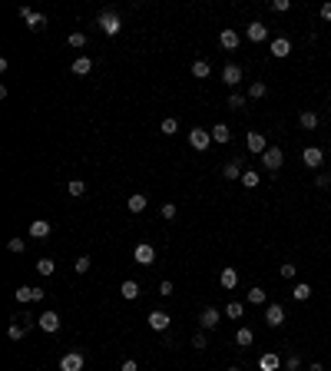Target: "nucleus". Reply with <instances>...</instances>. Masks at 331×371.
I'll return each mask as SVG.
<instances>
[{
	"label": "nucleus",
	"instance_id": "1",
	"mask_svg": "<svg viewBox=\"0 0 331 371\" xmlns=\"http://www.w3.org/2000/svg\"><path fill=\"white\" fill-rule=\"evenodd\" d=\"M96 27H100L106 37H116V33L123 30V20H119V13H116V10H103L100 17H96Z\"/></svg>",
	"mask_w": 331,
	"mask_h": 371
},
{
	"label": "nucleus",
	"instance_id": "2",
	"mask_svg": "<svg viewBox=\"0 0 331 371\" xmlns=\"http://www.w3.org/2000/svg\"><path fill=\"white\" fill-rule=\"evenodd\" d=\"M258 159H262V166H265V169L272 172V176H275V172L281 169V163H285V152H281L278 146H269V149H265V152H262Z\"/></svg>",
	"mask_w": 331,
	"mask_h": 371
},
{
	"label": "nucleus",
	"instance_id": "3",
	"mask_svg": "<svg viewBox=\"0 0 331 371\" xmlns=\"http://www.w3.org/2000/svg\"><path fill=\"white\" fill-rule=\"evenodd\" d=\"M60 325H63L60 315L50 312V309H47L43 315H37V328H40V332H47V335H56V332H60Z\"/></svg>",
	"mask_w": 331,
	"mask_h": 371
},
{
	"label": "nucleus",
	"instance_id": "4",
	"mask_svg": "<svg viewBox=\"0 0 331 371\" xmlns=\"http://www.w3.org/2000/svg\"><path fill=\"white\" fill-rule=\"evenodd\" d=\"M189 146H192V149H199V152H206L209 146H212V133H206L202 126H195V129L189 133Z\"/></svg>",
	"mask_w": 331,
	"mask_h": 371
},
{
	"label": "nucleus",
	"instance_id": "5",
	"mask_svg": "<svg viewBox=\"0 0 331 371\" xmlns=\"http://www.w3.org/2000/svg\"><path fill=\"white\" fill-rule=\"evenodd\" d=\"M301 163H305L308 169H321V163H325V152H321L318 146H305V149H301Z\"/></svg>",
	"mask_w": 331,
	"mask_h": 371
},
{
	"label": "nucleus",
	"instance_id": "6",
	"mask_svg": "<svg viewBox=\"0 0 331 371\" xmlns=\"http://www.w3.org/2000/svg\"><path fill=\"white\" fill-rule=\"evenodd\" d=\"M43 295H47V292L37 289V285H24V289L13 292V298H17L20 305H24V302H43Z\"/></svg>",
	"mask_w": 331,
	"mask_h": 371
},
{
	"label": "nucleus",
	"instance_id": "7",
	"mask_svg": "<svg viewBox=\"0 0 331 371\" xmlns=\"http://www.w3.org/2000/svg\"><path fill=\"white\" fill-rule=\"evenodd\" d=\"M146 321H149V328H152V332H166V328L172 325L169 312H163V309H152L149 315H146Z\"/></svg>",
	"mask_w": 331,
	"mask_h": 371
},
{
	"label": "nucleus",
	"instance_id": "8",
	"mask_svg": "<svg viewBox=\"0 0 331 371\" xmlns=\"http://www.w3.org/2000/svg\"><path fill=\"white\" fill-rule=\"evenodd\" d=\"M245 146H249V152H255V156H262V152L269 149V143H265V133H258V129L245 133Z\"/></svg>",
	"mask_w": 331,
	"mask_h": 371
},
{
	"label": "nucleus",
	"instance_id": "9",
	"mask_svg": "<svg viewBox=\"0 0 331 371\" xmlns=\"http://www.w3.org/2000/svg\"><path fill=\"white\" fill-rule=\"evenodd\" d=\"M83 365H86L83 352H67L60 358V371H83Z\"/></svg>",
	"mask_w": 331,
	"mask_h": 371
},
{
	"label": "nucleus",
	"instance_id": "10",
	"mask_svg": "<svg viewBox=\"0 0 331 371\" xmlns=\"http://www.w3.org/2000/svg\"><path fill=\"white\" fill-rule=\"evenodd\" d=\"M20 17L27 20V30H43V24H47V13H37L30 7H20Z\"/></svg>",
	"mask_w": 331,
	"mask_h": 371
},
{
	"label": "nucleus",
	"instance_id": "11",
	"mask_svg": "<svg viewBox=\"0 0 331 371\" xmlns=\"http://www.w3.org/2000/svg\"><path fill=\"white\" fill-rule=\"evenodd\" d=\"M222 83L235 90L238 83H242V67H238V63H225V67H222Z\"/></svg>",
	"mask_w": 331,
	"mask_h": 371
},
{
	"label": "nucleus",
	"instance_id": "12",
	"mask_svg": "<svg viewBox=\"0 0 331 371\" xmlns=\"http://www.w3.org/2000/svg\"><path fill=\"white\" fill-rule=\"evenodd\" d=\"M265 325L269 328H281L285 325V309H281L278 302H272L269 309H265Z\"/></svg>",
	"mask_w": 331,
	"mask_h": 371
},
{
	"label": "nucleus",
	"instance_id": "13",
	"mask_svg": "<svg viewBox=\"0 0 331 371\" xmlns=\"http://www.w3.org/2000/svg\"><path fill=\"white\" fill-rule=\"evenodd\" d=\"M133 258H136L139 265H152L156 262V249H152L149 242H139V246L133 249Z\"/></svg>",
	"mask_w": 331,
	"mask_h": 371
},
{
	"label": "nucleus",
	"instance_id": "14",
	"mask_svg": "<svg viewBox=\"0 0 331 371\" xmlns=\"http://www.w3.org/2000/svg\"><path fill=\"white\" fill-rule=\"evenodd\" d=\"M245 37H249L252 43H262V40H269V27H265L262 20H252V24L245 27Z\"/></svg>",
	"mask_w": 331,
	"mask_h": 371
},
{
	"label": "nucleus",
	"instance_id": "15",
	"mask_svg": "<svg viewBox=\"0 0 331 371\" xmlns=\"http://www.w3.org/2000/svg\"><path fill=\"white\" fill-rule=\"evenodd\" d=\"M50 232H53V226L47 219H33L30 222V239H50Z\"/></svg>",
	"mask_w": 331,
	"mask_h": 371
},
{
	"label": "nucleus",
	"instance_id": "16",
	"mask_svg": "<svg viewBox=\"0 0 331 371\" xmlns=\"http://www.w3.org/2000/svg\"><path fill=\"white\" fill-rule=\"evenodd\" d=\"M269 50H272V57L285 60L288 53H292V40H288V37H275V40H272V47H269Z\"/></svg>",
	"mask_w": 331,
	"mask_h": 371
},
{
	"label": "nucleus",
	"instance_id": "17",
	"mask_svg": "<svg viewBox=\"0 0 331 371\" xmlns=\"http://www.w3.org/2000/svg\"><path fill=\"white\" fill-rule=\"evenodd\" d=\"M222 321V312L219 309H212V305H209V309H202V315H199V325L202 328H215Z\"/></svg>",
	"mask_w": 331,
	"mask_h": 371
},
{
	"label": "nucleus",
	"instance_id": "18",
	"mask_svg": "<svg viewBox=\"0 0 331 371\" xmlns=\"http://www.w3.org/2000/svg\"><path fill=\"white\" fill-rule=\"evenodd\" d=\"M119 295H123L126 302H136V298H139V282H136V278H126V282L119 285Z\"/></svg>",
	"mask_w": 331,
	"mask_h": 371
},
{
	"label": "nucleus",
	"instance_id": "19",
	"mask_svg": "<svg viewBox=\"0 0 331 371\" xmlns=\"http://www.w3.org/2000/svg\"><path fill=\"white\" fill-rule=\"evenodd\" d=\"M209 133H212V143H222V146H225V143H232V129H229L225 123H215Z\"/></svg>",
	"mask_w": 331,
	"mask_h": 371
},
{
	"label": "nucleus",
	"instance_id": "20",
	"mask_svg": "<svg viewBox=\"0 0 331 371\" xmlns=\"http://www.w3.org/2000/svg\"><path fill=\"white\" fill-rule=\"evenodd\" d=\"M219 285H222V289H235V285H238V272L235 269H232V265H229V269H222L219 272Z\"/></svg>",
	"mask_w": 331,
	"mask_h": 371
},
{
	"label": "nucleus",
	"instance_id": "21",
	"mask_svg": "<svg viewBox=\"0 0 331 371\" xmlns=\"http://www.w3.org/2000/svg\"><path fill=\"white\" fill-rule=\"evenodd\" d=\"M278 365H281V358L275 352H265L262 358H258V371H278Z\"/></svg>",
	"mask_w": 331,
	"mask_h": 371
},
{
	"label": "nucleus",
	"instance_id": "22",
	"mask_svg": "<svg viewBox=\"0 0 331 371\" xmlns=\"http://www.w3.org/2000/svg\"><path fill=\"white\" fill-rule=\"evenodd\" d=\"M219 43L225 47V50H235V47H238V43H242V37H238V33H235V30H229V27H225V30L219 33Z\"/></svg>",
	"mask_w": 331,
	"mask_h": 371
},
{
	"label": "nucleus",
	"instance_id": "23",
	"mask_svg": "<svg viewBox=\"0 0 331 371\" xmlns=\"http://www.w3.org/2000/svg\"><path fill=\"white\" fill-rule=\"evenodd\" d=\"M222 176H225V179H232V183H235V179H242V163H238V159L225 163V166H222Z\"/></svg>",
	"mask_w": 331,
	"mask_h": 371
},
{
	"label": "nucleus",
	"instance_id": "24",
	"mask_svg": "<svg viewBox=\"0 0 331 371\" xmlns=\"http://www.w3.org/2000/svg\"><path fill=\"white\" fill-rule=\"evenodd\" d=\"M292 298H295V302H308V298H312V285H308V282H298L292 289Z\"/></svg>",
	"mask_w": 331,
	"mask_h": 371
},
{
	"label": "nucleus",
	"instance_id": "25",
	"mask_svg": "<svg viewBox=\"0 0 331 371\" xmlns=\"http://www.w3.org/2000/svg\"><path fill=\"white\" fill-rule=\"evenodd\" d=\"M209 73H212L209 60H195L192 63V76H195V80H209Z\"/></svg>",
	"mask_w": 331,
	"mask_h": 371
},
{
	"label": "nucleus",
	"instance_id": "26",
	"mask_svg": "<svg viewBox=\"0 0 331 371\" xmlns=\"http://www.w3.org/2000/svg\"><path fill=\"white\" fill-rule=\"evenodd\" d=\"M318 123H321V120H318V113H312V110H305V113L298 116V126H301V129H315Z\"/></svg>",
	"mask_w": 331,
	"mask_h": 371
},
{
	"label": "nucleus",
	"instance_id": "27",
	"mask_svg": "<svg viewBox=\"0 0 331 371\" xmlns=\"http://www.w3.org/2000/svg\"><path fill=\"white\" fill-rule=\"evenodd\" d=\"M245 298H249V305H265V302H269V292L255 285V289H249V295H245Z\"/></svg>",
	"mask_w": 331,
	"mask_h": 371
},
{
	"label": "nucleus",
	"instance_id": "28",
	"mask_svg": "<svg viewBox=\"0 0 331 371\" xmlns=\"http://www.w3.org/2000/svg\"><path fill=\"white\" fill-rule=\"evenodd\" d=\"M90 70H93V60H90V57H76L73 60V73L76 76H86Z\"/></svg>",
	"mask_w": 331,
	"mask_h": 371
},
{
	"label": "nucleus",
	"instance_id": "29",
	"mask_svg": "<svg viewBox=\"0 0 331 371\" xmlns=\"http://www.w3.org/2000/svg\"><path fill=\"white\" fill-rule=\"evenodd\" d=\"M252 341H255V335H252V328H238V332H235V345H238V348H249Z\"/></svg>",
	"mask_w": 331,
	"mask_h": 371
},
{
	"label": "nucleus",
	"instance_id": "30",
	"mask_svg": "<svg viewBox=\"0 0 331 371\" xmlns=\"http://www.w3.org/2000/svg\"><path fill=\"white\" fill-rule=\"evenodd\" d=\"M222 315H225V318H242V315H245V305L242 302H229L222 309Z\"/></svg>",
	"mask_w": 331,
	"mask_h": 371
},
{
	"label": "nucleus",
	"instance_id": "31",
	"mask_svg": "<svg viewBox=\"0 0 331 371\" xmlns=\"http://www.w3.org/2000/svg\"><path fill=\"white\" fill-rule=\"evenodd\" d=\"M249 96H252V100H265V96H269V86H265L262 80H255V83L249 86Z\"/></svg>",
	"mask_w": 331,
	"mask_h": 371
},
{
	"label": "nucleus",
	"instance_id": "32",
	"mask_svg": "<svg viewBox=\"0 0 331 371\" xmlns=\"http://www.w3.org/2000/svg\"><path fill=\"white\" fill-rule=\"evenodd\" d=\"M126 209H129V212H143V209H146V195H143V192L129 195V202H126Z\"/></svg>",
	"mask_w": 331,
	"mask_h": 371
},
{
	"label": "nucleus",
	"instance_id": "33",
	"mask_svg": "<svg viewBox=\"0 0 331 371\" xmlns=\"http://www.w3.org/2000/svg\"><path fill=\"white\" fill-rule=\"evenodd\" d=\"M27 328H30V325H27V321H13V325L7 328V335H10L13 341H20V338H24V335H27Z\"/></svg>",
	"mask_w": 331,
	"mask_h": 371
},
{
	"label": "nucleus",
	"instance_id": "34",
	"mask_svg": "<svg viewBox=\"0 0 331 371\" xmlns=\"http://www.w3.org/2000/svg\"><path fill=\"white\" fill-rule=\"evenodd\" d=\"M67 192L73 195V199H80V195L86 192V183H83V179H70V183H67Z\"/></svg>",
	"mask_w": 331,
	"mask_h": 371
},
{
	"label": "nucleus",
	"instance_id": "35",
	"mask_svg": "<svg viewBox=\"0 0 331 371\" xmlns=\"http://www.w3.org/2000/svg\"><path fill=\"white\" fill-rule=\"evenodd\" d=\"M67 43L73 47V50H80V47H86V33H83V30H73V33L67 37Z\"/></svg>",
	"mask_w": 331,
	"mask_h": 371
},
{
	"label": "nucleus",
	"instance_id": "36",
	"mask_svg": "<svg viewBox=\"0 0 331 371\" xmlns=\"http://www.w3.org/2000/svg\"><path fill=\"white\" fill-rule=\"evenodd\" d=\"M37 272H40V275H53V272H56V262H53V258H40V262H37Z\"/></svg>",
	"mask_w": 331,
	"mask_h": 371
},
{
	"label": "nucleus",
	"instance_id": "37",
	"mask_svg": "<svg viewBox=\"0 0 331 371\" xmlns=\"http://www.w3.org/2000/svg\"><path fill=\"white\" fill-rule=\"evenodd\" d=\"M175 129H179V123H175L172 116H166L163 126H159V133H163V136H175Z\"/></svg>",
	"mask_w": 331,
	"mask_h": 371
},
{
	"label": "nucleus",
	"instance_id": "38",
	"mask_svg": "<svg viewBox=\"0 0 331 371\" xmlns=\"http://www.w3.org/2000/svg\"><path fill=\"white\" fill-rule=\"evenodd\" d=\"M242 186H245V189H255V186H258V172H255V169H245V172H242Z\"/></svg>",
	"mask_w": 331,
	"mask_h": 371
},
{
	"label": "nucleus",
	"instance_id": "39",
	"mask_svg": "<svg viewBox=\"0 0 331 371\" xmlns=\"http://www.w3.org/2000/svg\"><path fill=\"white\" fill-rule=\"evenodd\" d=\"M90 265H93V262H90V255H80V258H76V265H73V269H76V275H86V272H90Z\"/></svg>",
	"mask_w": 331,
	"mask_h": 371
},
{
	"label": "nucleus",
	"instance_id": "40",
	"mask_svg": "<svg viewBox=\"0 0 331 371\" xmlns=\"http://www.w3.org/2000/svg\"><path fill=\"white\" fill-rule=\"evenodd\" d=\"M159 215H163V219H169V222H172L175 215H179V209H175V202H166V206L159 209Z\"/></svg>",
	"mask_w": 331,
	"mask_h": 371
},
{
	"label": "nucleus",
	"instance_id": "41",
	"mask_svg": "<svg viewBox=\"0 0 331 371\" xmlns=\"http://www.w3.org/2000/svg\"><path fill=\"white\" fill-rule=\"evenodd\" d=\"M7 249H10V252H13V255H24V249H27V242H24V239H10V242H7Z\"/></svg>",
	"mask_w": 331,
	"mask_h": 371
},
{
	"label": "nucleus",
	"instance_id": "42",
	"mask_svg": "<svg viewBox=\"0 0 331 371\" xmlns=\"http://www.w3.org/2000/svg\"><path fill=\"white\" fill-rule=\"evenodd\" d=\"M272 10L275 13H288L292 10V0H272Z\"/></svg>",
	"mask_w": 331,
	"mask_h": 371
},
{
	"label": "nucleus",
	"instance_id": "43",
	"mask_svg": "<svg viewBox=\"0 0 331 371\" xmlns=\"http://www.w3.org/2000/svg\"><path fill=\"white\" fill-rule=\"evenodd\" d=\"M192 348H195V352L209 348V341H206V335H202V332H195V335H192Z\"/></svg>",
	"mask_w": 331,
	"mask_h": 371
},
{
	"label": "nucleus",
	"instance_id": "44",
	"mask_svg": "<svg viewBox=\"0 0 331 371\" xmlns=\"http://www.w3.org/2000/svg\"><path fill=\"white\" fill-rule=\"evenodd\" d=\"M229 106H232V110H242V106H245V96H242V93H232V96H229Z\"/></svg>",
	"mask_w": 331,
	"mask_h": 371
},
{
	"label": "nucleus",
	"instance_id": "45",
	"mask_svg": "<svg viewBox=\"0 0 331 371\" xmlns=\"http://www.w3.org/2000/svg\"><path fill=\"white\" fill-rule=\"evenodd\" d=\"M295 272H298V269H295L292 262H285V265L278 269V275H281V278H295Z\"/></svg>",
	"mask_w": 331,
	"mask_h": 371
},
{
	"label": "nucleus",
	"instance_id": "46",
	"mask_svg": "<svg viewBox=\"0 0 331 371\" xmlns=\"http://www.w3.org/2000/svg\"><path fill=\"white\" fill-rule=\"evenodd\" d=\"M315 186H318V189H331V176H328V172H318V179H315Z\"/></svg>",
	"mask_w": 331,
	"mask_h": 371
},
{
	"label": "nucleus",
	"instance_id": "47",
	"mask_svg": "<svg viewBox=\"0 0 331 371\" xmlns=\"http://www.w3.org/2000/svg\"><path fill=\"white\" fill-rule=\"evenodd\" d=\"M285 368H288V371H298V368H301V358H298V355H288Z\"/></svg>",
	"mask_w": 331,
	"mask_h": 371
},
{
	"label": "nucleus",
	"instance_id": "48",
	"mask_svg": "<svg viewBox=\"0 0 331 371\" xmlns=\"http://www.w3.org/2000/svg\"><path fill=\"white\" fill-rule=\"evenodd\" d=\"M172 282H169V278H166V282H159V295H163V298H169V295H172Z\"/></svg>",
	"mask_w": 331,
	"mask_h": 371
},
{
	"label": "nucleus",
	"instance_id": "49",
	"mask_svg": "<svg viewBox=\"0 0 331 371\" xmlns=\"http://www.w3.org/2000/svg\"><path fill=\"white\" fill-rule=\"evenodd\" d=\"M119 371H139V365H136L133 358H126V361H123V368H119Z\"/></svg>",
	"mask_w": 331,
	"mask_h": 371
},
{
	"label": "nucleus",
	"instance_id": "50",
	"mask_svg": "<svg viewBox=\"0 0 331 371\" xmlns=\"http://www.w3.org/2000/svg\"><path fill=\"white\" fill-rule=\"evenodd\" d=\"M321 20H331V4H321Z\"/></svg>",
	"mask_w": 331,
	"mask_h": 371
},
{
	"label": "nucleus",
	"instance_id": "51",
	"mask_svg": "<svg viewBox=\"0 0 331 371\" xmlns=\"http://www.w3.org/2000/svg\"><path fill=\"white\" fill-rule=\"evenodd\" d=\"M308 371H325V365H321V361H312V368Z\"/></svg>",
	"mask_w": 331,
	"mask_h": 371
},
{
	"label": "nucleus",
	"instance_id": "52",
	"mask_svg": "<svg viewBox=\"0 0 331 371\" xmlns=\"http://www.w3.org/2000/svg\"><path fill=\"white\" fill-rule=\"evenodd\" d=\"M229 371H242V368H235V365H232V368H229Z\"/></svg>",
	"mask_w": 331,
	"mask_h": 371
}]
</instances>
